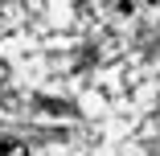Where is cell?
I'll list each match as a JSON object with an SVG mask.
<instances>
[{
  "label": "cell",
  "instance_id": "cell-1",
  "mask_svg": "<svg viewBox=\"0 0 160 156\" xmlns=\"http://www.w3.org/2000/svg\"><path fill=\"white\" fill-rule=\"evenodd\" d=\"M0 156H29V148L12 136H0Z\"/></svg>",
  "mask_w": 160,
  "mask_h": 156
}]
</instances>
